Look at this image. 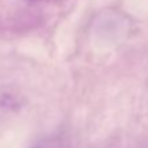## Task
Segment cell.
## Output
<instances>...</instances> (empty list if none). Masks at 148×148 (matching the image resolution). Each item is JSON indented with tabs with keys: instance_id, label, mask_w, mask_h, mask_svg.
Instances as JSON below:
<instances>
[{
	"instance_id": "obj_1",
	"label": "cell",
	"mask_w": 148,
	"mask_h": 148,
	"mask_svg": "<svg viewBox=\"0 0 148 148\" xmlns=\"http://www.w3.org/2000/svg\"><path fill=\"white\" fill-rule=\"evenodd\" d=\"M14 106H17V100L14 98V96L4 93L0 95V108L1 109H13Z\"/></svg>"
},
{
	"instance_id": "obj_2",
	"label": "cell",
	"mask_w": 148,
	"mask_h": 148,
	"mask_svg": "<svg viewBox=\"0 0 148 148\" xmlns=\"http://www.w3.org/2000/svg\"><path fill=\"white\" fill-rule=\"evenodd\" d=\"M32 1H39V0H32Z\"/></svg>"
},
{
	"instance_id": "obj_3",
	"label": "cell",
	"mask_w": 148,
	"mask_h": 148,
	"mask_svg": "<svg viewBox=\"0 0 148 148\" xmlns=\"http://www.w3.org/2000/svg\"><path fill=\"white\" fill-rule=\"evenodd\" d=\"M33 148H38V147H33Z\"/></svg>"
}]
</instances>
